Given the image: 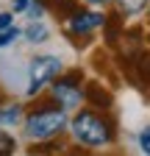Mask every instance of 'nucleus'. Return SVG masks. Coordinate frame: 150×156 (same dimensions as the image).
<instances>
[{"instance_id":"nucleus-5","label":"nucleus","mask_w":150,"mask_h":156,"mask_svg":"<svg viewBox=\"0 0 150 156\" xmlns=\"http://www.w3.org/2000/svg\"><path fill=\"white\" fill-rule=\"evenodd\" d=\"M103 23H106V14H100L95 9H81V3H78L64 17V34L78 42L81 36H92L97 28H103Z\"/></svg>"},{"instance_id":"nucleus-15","label":"nucleus","mask_w":150,"mask_h":156,"mask_svg":"<svg viewBox=\"0 0 150 156\" xmlns=\"http://www.w3.org/2000/svg\"><path fill=\"white\" fill-rule=\"evenodd\" d=\"M14 25V11H0V31Z\"/></svg>"},{"instance_id":"nucleus-9","label":"nucleus","mask_w":150,"mask_h":156,"mask_svg":"<svg viewBox=\"0 0 150 156\" xmlns=\"http://www.w3.org/2000/svg\"><path fill=\"white\" fill-rule=\"evenodd\" d=\"M22 36H25V42H31V45H45L50 39V28L42 23V20H31V23L22 28Z\"/></svg>"},{"instance_id":"nucleus-1","label":"nucleus","mask_w":150,"mask_h":156,"mask_svg":"<svg viewBox=\"0 0 150 156\" xmlns=\"http://www.w3.org/2000/svg\"><path fill=\"white\" fill-rule=\"evenodd\" d=\"M72 140L84 145V148H103V145H111L117 136V126L114 120L100 112V109H81L72 114V120L67 123Z\"/></svg>"},{"instance_id":"nucleus-13","label":"nucleus","mask_w":150,"mask_h":156,"mask_svg":"<svg viewBox=\"0 0 150 156\" xmlns=\"http://www.w3.org/2000/svg\"><path fill=\"white\" fill-rule=\"evenodd\" d=\"M14 148H17L14 136H11L6 128H0V156H9V153H14Z\"/></svg>"},{"instance_id":"nucleus-10","label":"nucleus","mask_w":150,"mask_h":156,"mask_svg":"<svg viewBox=\"0 0 150 156\" xmlns=\"http://www.w3.org/2000/svg\"><path fill=\"white\" fill-rule=\"evenodd\" d=\"M114 6H117V14H120L122 20H128V17L145 14L147 6H150V0H114Z\"/></svg>"},{"instance_id":"nucleus-12","label":"nucleus","mask_w":150,"mask_h":156,"mask_svg":"<svg viewBox=\"0 0 150 156\" xmlns=\"http://www.w3.org/2000/svg\"><path fill=\"white\" fill-rule=\"evenodd\" d=\"M20 36H22V28H17V25L3 28V31H0V50H3V48H9V45H14Z\"/></svg>"},{"instance_id":"nucleus-11","label":"nucleus","mask_w":150,"mask_h":156,"mask_svg":"<svg viewBox=\"0 0 150 156\" xmlns=\"http://www.w3.org/2000/svg\"><path fill=\"white\" fill-rule=\"evenodd\" d=\"M47 11H50V0H28V6H25V14L31 20H42Z\"/></svg>"},{"instance_id":"nucleus-4","label":"nucleus","mask_w":150,"mask_h":156,"mask_svg":"<svg viewBox=\"0 0 150 156\" xmlns=\"http://www.w3.org/2000/svg\"><path fill=\"white\" fill-rule=\"evenodd\" d=\"M64 70L61 58L59 56H33L28 62V70H25V98H39L56 75Z\"/></svg>"},{"instance_id":"nucleus-3","label":"nucleus","mask_w":150,"mask_h":156,"mask_svg":"<svg viewBox=\"0 0 150 156\" xmlns=\"http://www.w3.org/2000/svg\"><path fill=\"white\" fill-rule=\"evenodd\" d=\"M84 73L81 70H72V73H59L50 81L47 87V95H50V101L53 103H59L61 109L67 112H75V109H81L84 103Z\"/></svg>"},{"instance_id":"nucleus-18","label":"nucleus","mask_w":150,"mask_h":156,"mask_svg":"<svg viewBox=\"0 0 150 156\" xmlns=\"http://www.w3.org/2000/svg\"><path fill=\"white\" fill-rule=\"evenodd\" d=\"M147 9H150V6H147Z\"/></svg>"},{"instance_id":"nucleus-16","label":"nucleus","mask_w":150,"mask_h":156,"mask_svg":"<svg viewBox=\"0 0 150 156\" xmlns=\"http://www.w3.org/2000/svg\"><path fill=\"white\" fill-rule=\"evenodd\" d=\"M84 3H86L89 9H108L114 0H84Z\"/></svg>"},{"instance_id":"nucleus-17","label":"nucleus","mask_w":150,"mask_h":156,"mask_svg":"<svg viewBox=\"0 0 150 156\" xmlns=\"http://www.w3.org/2000/svg\"><path fill=\"white\" fill-rule=\"evenodd\" d=\"M11 6H14V11H17V14H20V11H25L28 0H11Z\"/></svg>"},{"instance_id":"nucleus-8","label":"nucleus","mask_w":150,"mask_h":156,"mask_svg":"<svg viewBox=\"0 0 150 156\" xmlns=\"http://www.w3.org/2000/svg\"><path fill=\"white\" fill-rule=\"evenodd\" d=\"M22 103H14V101H0V128H11V126H20L22 123Z\"/></svg>"},{"instance_id":"nucleus-6","label":"nucleus","mask_w":150,"mask_h":156,"mask_svg":"<svg viewBox=\"0 0 150 156\" xmlns=\"http://www.w3.org/2000/svg\"><path fill=\"white\" fill-rule=\"evenodd\" d=\"M128 78L142 89L150 87V53L145 48H136L128 53Z\"/></svg>"},{"instance_id":"nucleus-2","label":"nucleus","mask_w":150,"mask_h":156,"mask_svg":"<svg viewBox=\"0 0 150 156\" xmlns=\"http://www.w3.org/2000/svg\"><path fill=\"white\" fill-rule=\"evenodd\" d=\"M67 123H70L67 109H61L53 101H42V103L31 106L22 114V128H25V136L31 142L59 140V136L67 131Z\"/></svg>"},{"instance_id":"nucleus-7","label":"nucleus","mask_w":150,"mask_h":156,"mask_svg":"<svg viewBox=\"0 0 150 156\" xmlns=\"http://www.w3.org/2000/svg\"><path fill=\"white\" fill-rule=\"evenodd\" d=\"M84 103H89L92 109H100V112H108L114 98L111 92L103 87V81H86L84 84Z\"/></svg>"},{"instance_id":"nucleus-14","label":"nucleus","mask_w":150,"mask_h":156,"mask_svg":"<svg viewBox=\"0 0 150 156\" xmlns=\"http://www.w3.org/2000/svg\"><path fill=\"white\" fill-rule=\"evenodd\" d=\"M139 151L150 156V126H145V128L139 131Z\"/></svg>"}]
</instances>
